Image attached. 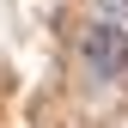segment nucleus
Returning <instances> with one entry per match:
<instances>
[{
	"mask_svg": "<svg viewBox=\"0 0 128 128\" xmlns=\"http://www.w3.org/2000/svg\"><path fill=\"white\" fill-rule=\"evenodd\" d=\"M79 67L98 79V86L122 79V67H128V30L116 18H92L86 30H79Z\"/></svg>",
	"mask_w": 128,
	"mask_h": 128,
	"instance_id": "1",
	"label": "nucleus"
},
{
	"mask_svg": "<svg viewBox=\"0 0 128 128\" xmlns=\"http://www.w3.org/2000/svg\"><path fill=\"white\" fill-rule=\"evenodd\" d=\"M116 6H122V0H116Z\"/></svg>",
	"mask_w": 128,
	"mask_h": 128,
	"instance_id": "2",
	"label": "nucleus"
}]
</instances>
